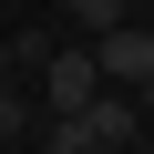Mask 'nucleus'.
<instances>
[{"label":"nucleus","instance_id":"1","mask_svg":"<svg viewBox=\"0 0 154 154\" xmlns=\"http://www.w3.org/2000/svg\"><path fill=\"white\" fill-rule=\"evenodd\" d=\"M93 62H103L113 93H144V82H154V21H113V31L93 41Z\"/></svg>","mask_w":154,"mask_h":154},{"label":"nucleus","instance_id":"2","mask_svg":"<svg viewBox=\"0 0 154 154\" xmlns=\"http://www.w3.org/2000/svg\"><path fill=\"white\" fill-rule=\"evenodd\" d=\"M41 93H51V113H82V103L103 93V62H93V41H62V51L41 62Z\"/></svg>","mask_w":154,"mask_h":154},{"label":"nucleus","instance_id":"3","mask_svg":"<svg viewBox=\"0 0 154 154\" xmlns=\"http://www.w3.org/2000/svg\"><path fill=\"white\" fill-rule=\"evenodd\" d=\"M82 123H93V134H103V154H123V144H134V123H144V103H134V93H113V82H103V93H93V103H82Z\"/></svg>","mask_w":154,"mask_h":154},{"label":"nucleus","instance_id":"4","mask_svg":"<svg viewBox=\"0 0 154 154\" xmlns=\"http://www.w3.org/2000/svg\"><path fill=\"white\" fill-rule=\"evenodd\" d=\"M51 154H103V134H93L82 113H51Z\"/></svg>","mask_w":154,"mask_h":154},{"label":"nucleus","instance_id":"5","mask_svg":"<svg viewBox=\"0 0 154 154\" xmlns=\"http://www.w3.org/2000/svg\"><path fill=\"white\" fill-rule=\"evenodd\" d=\"M51 11H72V21H93V41H103L113 21H134V11H123V0H51Z\"/></svg>","mask_w":154,"mask_h":154},{"label":"nucleus","instance_id":"6","mask_svg":"<svg viewBox=\"0 0 154 154\" xmlns=\"http://www.w3.org/2000/svg\"><path fill=\"white\" fill-rule=\"evenodd\" d=\"M21 134H31V103H21L11 82H0V144H21Z\"/></svg>","mask_w":154,"mask_h":154},{"label":"nucleus","instance_id":"7","mask_svg":"<svg viewBox=\"0 0 154 154\" xmlns=\"http://www.w3.org/2000/svg\"><path fill=\"white\" fill-rule=\"evenodd\" d=\"M0 82H11V41H0Z\"/></svg>","mask_w":154,"mask_h":154},{"label":"nucleus","instance_id":"8","mask_svg":"<svg viewBox=\"0 0 154 154\" xmlns=\"http://www.w3.org/2000/svg\"><path fill=\"white\" fill-rule=\"evenodd\" d=\"M123 11H154V0H123Z\"/></svg>","mask_w":154,"mask_h":154},{"label":"nucleus","instance_id":"9","mask_svg":"<svg viewBox=\"0 0 154 154\" xmlns=\"http://www.w3.org/2000/svg\"><path fill=\"white\" fill-rule=\"evenodd\" d=\"M144 93H154V82H144Z\"/></svg>","mask_w":154,"mask_h":154}]
</instances>
